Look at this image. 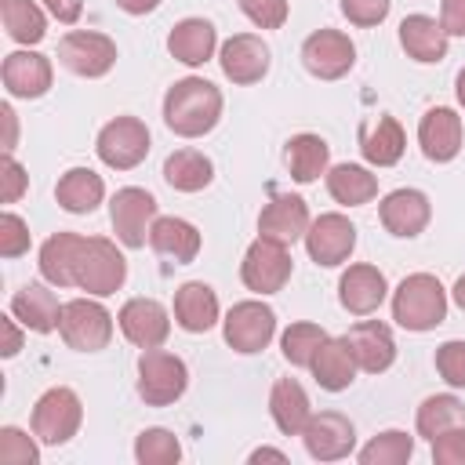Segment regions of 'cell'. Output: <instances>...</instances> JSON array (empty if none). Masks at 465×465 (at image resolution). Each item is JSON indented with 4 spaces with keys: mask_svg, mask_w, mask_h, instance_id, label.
Instances as JSON below:
<instances>
[{
    "mask_svg": "<svg viewBox=\"0 0 465 465\" xmlns=\"http://www.w3.org/2000/svg\"><path fill=\"white\" fill-rule=\"evenodd\" d=\"M222 120V91L203 76H185L163 94V124L182 138H203Z\"/></svg>",
    "mask_w": 465,
    "mask_h": 465,
    "instance_id": "cell-1",
    "label": "cell"
},
{
    "mask_svg": "<svg viewBox=\"0 0 465 465\" xmlns=\"http://www.w3.org/2000/svg\"><path fill=\"white\" fill-rule=\"evenodd\" d=\"M392 320L407 331H432L447 320V291L432 272H411L392 291Z\"/></svg>",
    "mask_w": 465,
    "mask_h": 465,
    "instance_id": "cell-2",
    "label": "cell"
},
{
    "mask_svg": "<svg viewBox=\"0 0 465 465\" xmlns=\"http://www.w3.org/2000/svg\"><path fill=\"white\" fill-rule=\"evenodd\" d=\"M124 280H127V262L116 251V243L105 236H84L73 262V287L94 298H105V294H116Z\"/></svg>",
    "mask_w": 465,
    "mask_h": 465,
    "instance_id": "cell-3",
    "label": "cell"
},
{
    "mask_svg": "<svg viewBox=\"0 0 465 465\" xmlns=\"http://www.w3.org/2000/svg\"><path fill=\"white\" fill-rule=\"evenodd\" d=\"M189 385V371L185 360L163 349H142L138 356V396L149 407H167L174 400H182Z\"/></svg>",
    "mask_w": 465,
    "mask_h": 465,
    "instance_id": "cell-4",
    "label": "cell"
},
{
    "mask_svg": "<svg viewBox=\"0 0 465 465\" xmlns=\"http://www.w3.org/2000/svg\"><path fill=\"white\" fill-rule=\"evenodd\" d=\"M80 421H84V403H80V396H76L73 389H65V385L47 389V392L36 400V407H33V436H36L40 443H47V447L69 443V440L76 436Z\"/></svg>",
    "mask_w": 465,
    "mask_h": 465,
    "instance_id": "cell-5",
    "label": "cell"
},
{
    "mask_svg": "<svg viewBox=\"0 0 465 465\" xmlns=\"http://www.w3.org/2000/svg\"><path fill=\"white\" fill-rule=\"evenodd\" d=\"M58 334L69 349L76 352H98L109 345L113 338V316L102 302L91 298H73L62 305V320H58Z\"/></svg>",
    "mask_w": 465,
    "mask_h": 465,
    "instance_id": "cell-6",
    "label": "cell"
},
{
    "mask_svg": "<svg viewBox=\"0 0 465 465\" xmlns=\"http://www.w3.org/2000/svg\"><path fill=\"white\" fill-rule=\"evenodd\" d=\"M291 251L287 243L280 240H269V236H258L247 254H243V265H240V280L247 291L254 294H276L283 291V283L291 280Z\"/></svg>",
    "mask_w": 465,
    "mask_h": 465,
    "instance_id": "cell-7",
    "label": "cell"
},
{
    "mask_svg": "<svg viewBox=\"0 0 465 465\" xmlns=\"http://www.w3.org/2000/svg\"><path fill=\"white\" fill-rule=\"evenodd\" d=\"M98 160L113 171H131L149 156V127L138 116H116L98 131Z\"/></svg>",
    "mask_w": 465,
    "mask_h": 465,
    "instance_id": "cell-8",
    "label": "cell"
},
{
    "mask_svg": "<svg viewBox=\"0 0 465 465\" xmlns=\"http://www.w3.org/2000/svg\"><path fill=\"white\" fill-rule=\"evenodd\" d=\"M222 334H225V345L232 352H243V356L262 352L276 334V312L265 302H254V298L236 302L222 320Z\"/></svg>",
    "mask_w": 465,
    "mask_h": 465,
    "instance_id": "cell-9",
    "label": "cell"
},
{
    "mask_svg": "<svg viewBox=\"0 0 465 465\" xmlns=\"http://www.w3.org/2000/svg\"><path fill=\"white\" fill-rule=\"evenodd\" d=\"M109 222H113L116 240L124 247H145L149 229L156 222V200H153V193H145L138 185L116 189V196L109 200Z\"/></svg>",
    "mask_w": 465,
    "mask_h": 465,
    "instance_id": "cell-10",
    "label": "cell"
},
{
    "mask_svg": "<svg viewBox=\"0 0 465 465\" xmlns=\"http://www.w3.org/2000/svg\"><path fill=\"white\" fill-rule=\"evenodd\" d=\"M58 62L76 73V76H105L116 62V44L105 36V33H91V29H76V33H65L62 44H58Z\"/></svg>",
    "mask_w": 465,
    "mask_h": 465,
    "instance_id": "cell-11",
    "label": "cell"
},
{
    "mask_svg": "<svg viewBox=\"0 0 465 465\" xmlns=\"http://www.w3.org/2000/svg\"><path fill=\"white\" fill-rule=\"evenodd\" d=\"M352 247H356V225H352L345 214L327 211V214H320V218L309 222L305 251H309V258H312L316 265L334 269V265H341V262L352 254Z\"/></svg>",
    "mask_w": 465,
    "mask_h": 465,
    "instance_id": "cell-12",
    "label": "cell"
},
{
    "mask_svg": "<svg viewBox=\"0 0 465 465\" xmlns=\"http://www.w3.org/2000/svg\"><path fill=\"white\" fill-rule=\"evenodd\" d=\"M302 62H305V69H309L312 76H320V80H338V76H345V73L352 69L356 47H352V40H349L345 33H338V29H316V33L305 36V44H302Z\"/></svg>",
    "mask_w": 465,
    "mask_h": 465,
    "instance_id": "cell-13",
    "label": "cell"
},
{
    "mask_svg": "<svg viewBox=\"0 0 465 465\" xmlns=\"http://www.w3.org/2000/svg\"><path fill=\"white\" fill-rule=\"evenodd\" d=\"M302 440H305V450L316 458V461H338V458H349L352 447H356V429L345 414L338 411H320L309 418V425L302 429Z\"/></svg>",
    "mask_w": 465,
    "mask_h": 465,
    "instance_id": "cell-14",
    "label": "cell"
},
{
    "mask_svg": "<svg viewBox=\"0 0 465 465\" xmlns=\"http://www.w3.org/2000/svg\"><path fill=\"white\" fill-rule=\"evenodd\" d=\"M124 338L138 349H160L171 334V316L156 298H131L116 316Z\"/></svg>",
    "mask_w": 465,
    "mask_h": 465,
    "instance_id": "cell-15",
    "label": "cell"
},
{
    "mask_svg": "<svg viewBox=\"0 0 465 465\" xmlns=\"http://www.w3.org/2000/svg\"><path fill=\"white\" fill-rule=\"evenodd\" d=\"M345 345H349L356 367L367 371V374H381V371H389L392 360H396L392 331H389L381 320H360V323H352L349 334H345Z\"/></svg>",
    "mask_w": 465,
    "mask_h": 465,
    "instance_id": "cell-16",
    "label": "cell"
},
{
    "mask_svg": "<svg viewBox=\"0 0 465 465\" xmlns=\"http://www.w3.org/2000/svg\"><path fill=\"white\" fill-rule=\"evenodd\" d=\"M218 62L232 84H258L269 73V44L254 33H236L222 44Z\"/></svg>",
    "mask_w": 465,
    "mask_h": 465,
    "instance_id": "cell-17",
    "label": "cell"
},
{
    "mask_svg": "<svg viewBox=\"0 0 465 465\" xmlns=\"http://www.w3.org/2000/svg\"><path fill=\"white\" fill-rule=\"evenodd\" d=\"M378 214H381V225H385L392 236L411 240V236H418V232L429 225L432 207H429V196H425L421 189H392V193L381 200Z\"/></svg>",
    "mask_w": 465,
    "mask_h": 465,
    "instance_id": "cell-18",
    "label": "cell"
},
{
    "mask_svg": "<svg viewBox=\"0 0 465 465\" xmlns=\"http://www.w3.org/2000/svg\"><path fill=\"white\" fill-rule=\"evenodd\" d=\"M418 142H421V153L432 160V163H447L461 153V116L447 105H436L421 116L418 124Z\"/></svg>",
    "mask_w": 465,
    "mask_h": 465,
    "instance_id": "cell-19",
    "label": "cell"
},
{
    "mask_svg": "<svg viewBox=\"0 0 465 465\" xmlns=\"http://www.w3.org/2000/svg\"><path fill=\"white\" fill-rule=\"evenodd\" d=\"M258 232L269 236V240H280V243H294L309 232V207L302 196H291V193H276L262 214H258Z\"/></svg>",
    "mask_w": 465,
    "mask_h": 465,
    "instance_id": "cell-20",
    "label": "cell"
},
{
    "mask_svg": "<svg viewBox=\"0 0 465 465\" xmlns=\"http://www.w3.org/2000/svg\"><path fill=\"white\" fill-rule=\"evenodd\" d=\"M389 294V283H385V272L374 269V265H349L338 280V298L341 305L352 312V316H371Z\"/></svg>",
    "mask_w": 465,
    "mask_h": 465,
    "instance_id": "cell-21",
    "label": "cell"
},
{
    "mask_svg": "<svg viewBox=\"0 0 465 465\" xmlns=\"http://www.w3.org/2000/svg\"><path fill=\"white\" fill-rule=\"evenodd\" d=\"M149 247H153L160 258L174 262V265H189V262L200 254V229H196L193 222H185V218L163 214V218H156L153 229H149Z\"/></svg>",
    "mask_w": 465,
    "mask_h": 465,
    "instance_id": "cell-22",
    "label": "cell"
},
{
    "mask_svg": "<svg viewBox=\"0 0 465 465\" xmlns=\"http://www.w3.org/2000/svg\"><path fill=\"white\" fill-rule=\"evenodd\" d=\"M4 87L15 98H40L51 87V62L36 51H11L4 58Z\"/></svg>",
    "mask_w": 465,
    "mask_h": 465,
    "instance_id": "cell-23",
    "label": "cell"
},
{
    "mask_svg": "<svg viewBox=\"0 0 465 465\" xmlns=\"http://www.w3.org/2000/svg\"><path fill=\"white\" fill-rule=\"evenodd\" d=\"M11 316L36 334H51L62 320V305H58L54 291H47L44 283H25L11 298Z\"/></svg>",
    "mask_w": 465,
    "mask_h": 465,
    "instance_id": "cell-24",
    "label": "cell"
},
{
    "mask_svg": "<svg viewBox=\"0 0 465 465\" xmlns=\"http://www.w3.org/2000/svg\"><path fill=\"white\" fill-rule=\"evenodd\" d=\"M174 320L182 331L189 334H203L218 323V294L200 283V280H189L174 291Z\"/></svg>",
    "mask_w": 465,
    "mask_h": 465,
    "instance_id": "cell-25",
    "label": "cell"
},
{
    "mask_svg": "<svg viewBox=\"0 0 465 465\" xmlns=\"http://www.w3.org/2000/svg\"><path fill=\"white\" fill-rule=\"evenodd\" d=\"M309 371H312V378H316L320 389H327V392H341V389L352 385V378H356L360 367H356V360H352L345 338H327V341L316 349Z\"/></svg>",
    "mask_w": 465,
    "mask_h": 465,
    "instance_id": "cell-26",
    "label": "cell"
},
{
    "mask_svg": "<svg viewBox=\"0 0 465 465\" xmlns=\"http://www.w3.org/2000/svg\"><path fill=\"white\" fill-rule=\"evenodd\" d=\"M407 149V134L396 116H378L374 124L360 127V153L374 167H392Z\"/></svg>",
    "mask_w": 465,
    "mask_h": 465,
    "instance_id": "cell-27",
    "label": "cell"
},
{
    "mask_svg": "<svg viewBox=\"0 0 465 465\" xmlns=\"http://www.w3.org/2000/svg\"><path fill=\"white\" fill-rule=\"evenodd\" d=\"M269 414H272V421H276V429L283 436H302V429L312 418V407H309L305 389L294 378H280L272 385V392H269Z\"/></svg>",
    "mask_w": 465,
    "mask_h": 465,
    "instance_id": "cell-28",
    "label": "cell"
},
{
    "mask_svg": "<svg viewBox=\"0 0 465 465\" xmlns=\"http://www.w3.org/2000/svg\"><path fill=\"white\" fill-rule=\"evenodd\" d=\"M218 47V33L207 18H182L171 36H167V51L185 62V65H203Z\"/></svg>",
    "mask_w": 465,
    "mask_h": 465,
    "instance_id": "cell-29",
    "label": "cell"
},
{
    "mask_svg": "<svg viewBox=\"0 0 465 465\" xmlns=\"http://www.w3.org/2000/svg\"><path fill=\"white\" fill-rule=\"evenodd\" d=\"M400 44L414 62H440L447 54V33L429 15H407L400 22Z\"/></svg>",
    "mask_w": 465,
    "mask_h": 465,
    "instance_id": "cell-30",
    "label": "cell"
},
{
    "mask_svg": "<svg viewBox=\"0 0 465 465\" xmlns=\"http://www.w3.org/2000/svg\"><path fill=\"white\" fill-rule=\"evenodd\" d=\"M102 196H105V182L91 167H69L54 185V200L69 214H91L102 203Z\"/></svg>",
    "mask_w": 465,
    "mask_h": 465,
    "instance_id": "cell-31",
    "label": "cell"
},
{
    "mask_svg": "<svg viewBox=\"0 0 465 465\" xmlns=\"http://www.w3.org/2000/svg\"><path fill=\"white\" fill-rule=\"evenodd\" d=\"M214 178V163L200 149H178L163 160V182L178 193H200Z\"/></svg>",
    "mask_w": 465,
    "mask_h": 465,
    "instance_id": "cell-32",
    "label": "cell"
},
{
    "mask_svg": "<svg viewBox=\"0 0 465 465\" xmlns=\"http://www.w3.org/2000/svg\"><path fill=\"white\" fill-rule=\"evenodd\" d=\"M327 193L341 207H360L378 196V178L360 163H338L327 171Z\"/></svg>",
    "mask_w": 465,
    "mask_h": 465,
    "instance_id": "cell-33",
    "label": "cell"
},
{
    "mask_svg": "<svg viewBox=\"0 0 465 465\" xmlns=\"http://www.w3.org/2000/svg\"><path fill=\"white\" fill-rule=\"evenodd\" d=\"M80 240L76 232H54L44 240L40 247V276L54 287H73V262H76V251H80Z\"/></svg>",
    "mask_w": 465,
    "mask_h": 465,
    "instance_id": "cell-34",
    "label": "cell"
},
{
    "mask_svg": "<svg viewBox=\"0 0 465 465\" xmlns=\"http://www.w3.org/2000/svg\"><path fill=\"white\" fill-rule=\"evenodd\" d=\"M327 160H331V149L320 134H294L287 142V171L294 182H316L323 171H327Z\"/></svg>",
    "mask_w": 465,
    "mask_h": 465,
    "instance_id": "cell-35",
    "label": "cell"
},
{
    "mask_svg": "<svg viewBox=\"0 0 465 465\" xmlns=\"http://www.w3.org/2000/svg\"><path fill=\"white\" fill-rule=\"evenodd\" d=\"M454 425H465V407H461V400L458 396H429L421 407H418V436H425L429 443L440 436V432H447V429H454Z\"/></svg>",
    "mask_w": 465,
    "mask_h": 465,
    "instance_id": "cell-36",
    "label": "cell"
},
{
    "mask_svg": "<svg viewBox=\"0 0 465 465\" xmlns=\"http://www.w3.org/2000/svg\"><path fill=\"white\" fill-rule=\"evenodd\" d=\"M4 29L18 44H40L47 33V18L33 0H4Z\"/></svg>",
    "mask_w": 465,
    "mask_h": 465,
    "instance_id": "cell-37",
    "label": "cell"
},
{
    "mask_svg": "<svg viewBox=\"0 0 465 465\" xmlns=\"http://www.w3.org/2000/svg\"><path fill=\"white\" fill-rule=\"evenodd\" d=\"M327 341V331L323 327H316V323H291L287 331H283V338H280V349H283V360L287 363H294V367H309L312 363V356H316V349Z\"/></svg>",
    "mask_w": 465,
    "mask_h": 465,
    "instance_id": "cell-38",
    "label": "cell"
},
{
    "mask_svg": "<svg viewBox=\"0 0 465 465\" xmlns=\"http://www.w3.org/2000/svg\"><path fill=\"white\" fill-rule=\"evenodd\" d=\"M411 454H414V440L400 429H389V432H378L360 450V461L363 465H403V461H411Z\"/></svg>",
    "mask_w": 465,
    "mask_h": 465,
    "instance_id": "cell-39",
    "label": "cell"
},
{
    "mask_svg": "<svg viewBox=\"0 0 465 465\" xmlns=\"http://www.w3.org/2000/svg\"><path fill=\"white\" fill-rule=\"evenodd\" d=\"M134 458L142 465H174L182 458V443L167 429H145L134 440Z\"/></svg>",
    "mask_w": 465,
    "mask_h": 465,
    "instance_id": "cell-40",
    "label": "cell"
},
{
    "mask_svg": "<svg viewBox=\"0 0 465 465\" xmlns=\"http://www.w3.org/2000/svg\"><path fill=\"white\" fill-rule=\"evenodd\" d=\"M36 461H40L36 443L22 429L4 425L0 429V465H36Z\"/></svg>",
    "mask_w": 465,
    "mask_h": 465,
    "instance_id": "cell-41",
    "label": "cell"
},
{
    "mask_svg": "<svg viewBox=\"0 0 465 465\" xmlns=\"http://www.w3.org/2000/svg\"><path fill=\"white\" fill-rule=\"evenodd\" d=\"M436 371L450 389H465V341H443L436 349Z\"/></svg>",
    "mask_w": 465,
    "mask_h": 465,
    "instance_id": "cell-42",
    "label": "cell"
},
{
    "mask_svg": "<svg viewBox=\"0 0 465 465\" xmlns=\"http://www.w3.org/2000/svg\"><path fill=\"white\" fill-rule=\"evenodd\" d=\"M25 251H29V225L15 211H4L0 214V254L4 258H18Z\"/></svg>",
    "mask_w": 465,
    "mask_h": 465,
    "instance_id": "cell-43",
    "label": "cell"
},
{
    "mask_svg": "<svg viewBox=\"0 0 465 465\" xmlns=\"http://www.w3.org/2000/svg\"><path fill=\"white\" fill-rule=\"evenodd\" d=\"M240 11L258 25V29H280L291 15L287 0H240Z\"/></svg>",
    "mask_w": 465,
    "mask_h": 465,
    "instance_id": "cell-44",
    "label": "cell"
},
{
    "mask_svg": "<svg viewBox=\"0 0 465 465\" xmlns=\"http://www.w3.org/2000/svg\"><path fill=\"white\" fill-rule=\"evenodd\" d=\"M432 461L436 465H465V425H454L432 440Z\"/></svg>",
    "mask_w": 465,
    "mask_h": 465,
    "instance_id": "cell-45",
    "label": "cell"
},
{
    "mask_svg": "<svg viewBox=\"0 0 465 465\" xmlns=\"http://www.w3.org/2000/svg\"><path fill=\"white\" fill-rule=\"evenodd\" d=\"M25 185H29L25 167H22L11 153H4V160H0V200H4V203H15V200L25 193Z\"/></svg>",
    "mask_w": 465,
    "mask_h": 465,
    "instance_id": "cell-46",
    "label": "cell"
},
{
    "mask_svg": "<svg viewBox=\"0 0 465 465\" xmlns=\"http://www.w3.org/2000/svg\"><path fill=\"white\" fill-rule=\"evenodd\" d=\"M389 4L392 0H341V15L352 22V25H378V22H385V15H389Z\"/></svg>",
    "mask_w": 465,
    "mask_h": 465,
    "instance_id": "cell-47",
    "label": "cell"
},
{
    "mask_svg": "<svg viewBox=\"0 0 465 465\" xmlns=\"http://www.w3.org/2000/svg\"><path fill=\"white\" fill-rule=\"evenodd\" d=\"M440 25L447 36H465V0H443Z\"/></svg>",
    "mask_w": 465,
    "mask_h": 465,
    "instance_id": "cell-48",
    "label": "cell"
},
{
    "mask_svg": "<svg viewBox=\"0 0 465 465\" xmlns=\"http://www.w3.org/2000/svg\"><path fill=\"white\" fill-rule=\"evenodd\" d=\"M44 7H47L58 22L73 25V22L80 18V11H84V0H44Z\"/></svg>",
    "mask_w": 465,
    "mask_h": 465,
    "instance_id": "cell-49",
    "label": "cell"
},
{
    "mask_svg": "<svg viewBox=\"0 0 465 465\" xmlns=\"http://www.w3.org/2000/svg\"><path fill=\"white\" fill-rule=\"evenodd\" d=\"M0 327H4V356H15L22 349V331L15 327V316H0Z\"/></svg>",
    "mask_w": 465,
    "mask_h": 465,
    "instance_id": "cell-50",
    "label": "cell"
},
{
    "mask_svg": "<svg viewBox=\"0 0 465 465\" xmlns=\"http://www.w3.org/2000/svg\"><path fill=\"white\" fill-rule=\"evenodd\" d=\"M116 7L127 11V15H149V11L160 7V0H116Z\"/></svg>",
    "mask_w": 465,
    "mask_h": 465,
    "instance_id": "cell-51",
    "label": "cell"
},
{
    "mask_svg": "<svg viewBox=\"0 0 465 465\" xmlns=\"http://www.w3.org/2000/svg\"><path fill=\"white\" fill-rule=\"evenodd\" d=\"M0 116H4V124H7V142H4V153H11V149H15V113H11V105H0Z\"/></svg>",
    "mask_w": 465,
    "mask_h": 465,
    "instance_id": "cell-52",
    "label": "cell"
},
{
    "mask_svg": "<svg viewBox=\"0 0 465 465\" xmlns=\"http://www.w3.org/2000/svg\"><path fill=\"white\" fill-rule=\"evenodd\" d=\"M251 461H287V454L272 450V447H258V450H251Z\"/></svg>",
    "mask_w": 465,
    "mask_h": 465,
    "instance_id": "cell-53",
    "label": "cell"
},
{
    "mask_svg": "<svg viewBox=\"0 0 465 465\" xmlns=\"http://www.w3.org/2000/svg\"><path fill=\"white\" fill-rule=\"evenodd\" d=\"M454 302H458V309H465V276H458V283H454Z\"/></svg>",
    "mask_w": 465,
    "mask_h": 465,
    "instance_id": "cell-54",
    "label": "cell"
},
{
    "mask_svg": "<svg viewBox=\"0 0 465 465\" xmlns=\"http://www.w3.org/2000/svg\"><path fill=\"white\" fill-rule=\"evenodd\" d=\"M454 94H458V102H461V109H465V69H461L458 80H454Z\"/></svg>",
    "mask_w": 465,
    "mask_h": 465,
    "instance_id": "cell-55",
    "label": "cell"
}]
</instances>
